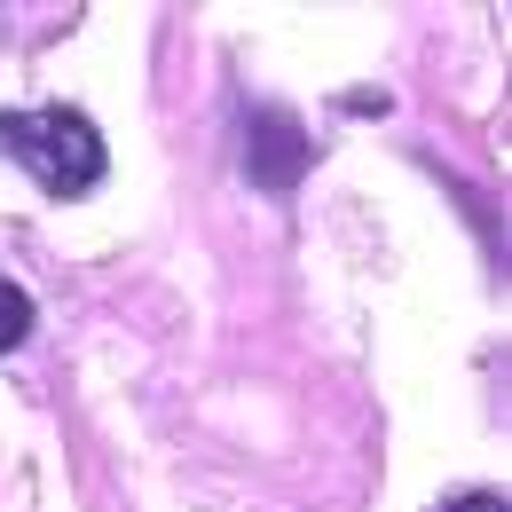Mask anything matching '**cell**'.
<instances>
[{
  "label": "cell",
  "instance_id": "7a4b0ae2",
  "mask_svg": "<svg viewBox=\"0 0 512 512\" xmlns=\"http://www.w3.org/2000/svg\"><path fill=\"white\" fill-rule=\"evenodd\" d=\"M245 166H253L260 190H292V182H300V166H308V134L292 127L284 111H260V134L245 142Z\"/></svg>",
  "mask_w": 512,
  "mask_h": 512
},
{
  "label": "cell",
  "instance_id": "277c9868",
  "mask_svg": "<svg viewBox=\"0 0 512 512\" xmlns=\"http://www.w3.org/2000/svg\"><path fill=\"white\" fill-rule=\"evenodd\" d=\"M442 512H505V497H497V489H473V497H457V505H442Z\"/></svg>",
  "mask_w": 512,
  "mask_h": 512
},
{
  "label": "cell",
  "instance_id": "3957f363",
  "mask_svg": "<svg viewBox=\"0 0 512 512\" xmlns=\"http://www.w3.org/2000/svg\"><path fill=\"white\" fill-rule=\"evenodd\" d=\"M24 339H32V300L0 276V355H8V347H24Z\"/></svg>",
  "mask_w": 512,
  "mask_h": 512
},
{
  "label": "cell",
  "instance_id": "6da1fadb",
  "mask_svg": "<svg viewBox=\"0 0 512 512\" xmlns=\"http://www.w3.org/2000/svg\"><path fill=\"white\" fill-rule=\"evenodd\" d=\"M0 150L16 166H32V182L48 197H87L103 182V134L87 111H0Z\"/></svg>",
  "mask_w": 512,
  "mask_h": 512
}]
</instances>
